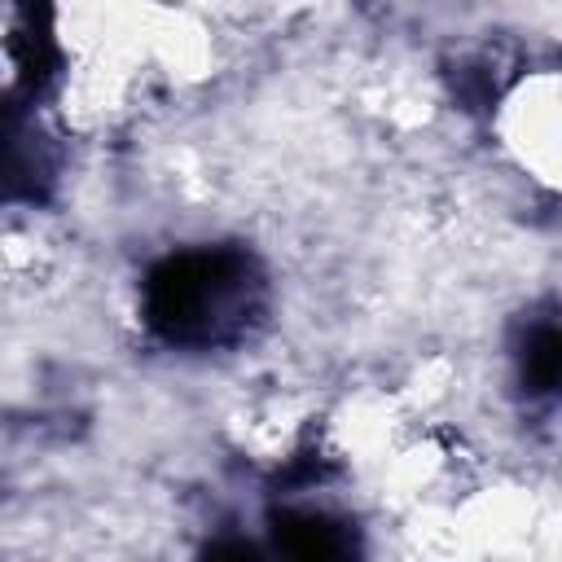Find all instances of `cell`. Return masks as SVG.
I'll use <instances>...</instances> for the list:
<instances>
[{
  "mask_svg": "<svg viewBox=\"0 0 562 562\" xmlns=\"http://www.w3.org/2000/svg\"><path fill=\"white\" fill-rule=\"evenodd\" d=\"M272 544L303 562H334V558H351L360 549L356 531L325 509H277Z\"/></svg>",
  "mask_w": 562,
  "mask_h": 562,
  "instance_id": "obj_3",
  "label": "cell"
},
{
  "mask_svg": "<svg viewBox=\"0 0 562 562\" xmlns=\"http://www.w3.org/2000/svg\"><path fill=\"white\" fill-rule=\"evenodd\" d=\"M48 184H53V154L40 127L22 110L0 105V206L40 202Z\"/></svg>",
  "mask_w": 562,
  "mask_h": 562,
  "instance_id": "obj_2",
  "label": "cell"
},
{
  "mask_svg": "<svg viewBox=\"0 0 562 562\" xmlns=\"http://www.w3.org/2000/svg\"><path fill=\"white\" fill-rule=\"evenodd\" d=\"M518 373L527 395H553L558 378H562V334L553 321H540L536 329H527V342L518 351Z\"/></svg>",
  "mask_w": 562,
  "mask_h": 562,
  "instance_id": "obj_4",
  "label": "cell"
},
{
  "mask_svg": "<svg viewBox=\"0 0 562 562\" xmlns=\"http://www.w3.org/2000/svg\"><path fill=\"white\" fill-rule=\"evenodd\" d=\"M268 312V272L246 246H193L162 255L140 285L149 334L180 351H224Z\"/></svg>",
  "mask_w": 562,
  "mask_h": 562,
  "instance_id": "obj_1",
  "label": "cell"
},
{
  "mask_svg": "<svg viewBox=\"0 0 562 562\" xmlns=\"http://www.w3.org/2000/svg\"><path fill=\"white\" fill-rule=\"evenodd\" d=\"M206 553L211 558H255V544L250 540H215V544H206Z\"/></svg>",
  "mask_w": 562,
  "mask_h": 562,
  "instance_id": "obj_5",
  "label": "cell"
}]
</instances>
